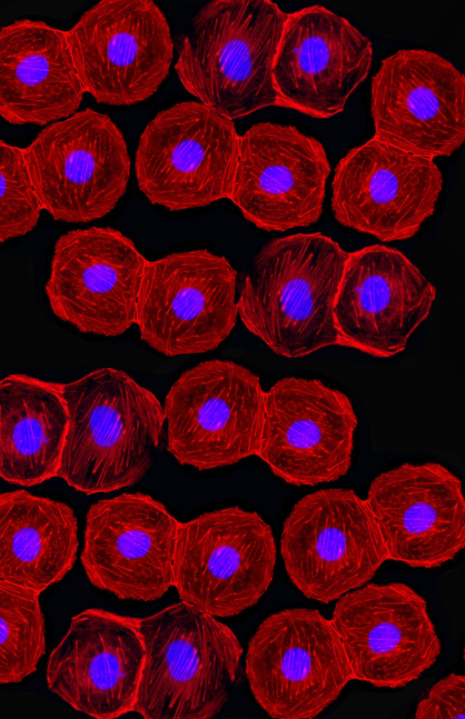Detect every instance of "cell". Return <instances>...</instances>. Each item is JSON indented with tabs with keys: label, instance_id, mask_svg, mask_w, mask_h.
I'll return each instance as SVG.
<instances>
[{
	"label": "cell",
	"instance_id": "obj_2",
	"mask_svg": "<svg viewBox=\"0 0 465 719\" xmlns=\"http://www.w3.org/2000/svg\"><path fill=\"white\" fill-rule=\"evenodd\" d=\"M69 424L57 477L87 495L141 481L163 439L155 394L126 372L97 368L64 384Z\"/></svg>",
	"mask_w": 465,
	"mask_h": 719
},
{
	"label": "cell",
	"instance_id": "obj_14",
	"mask_svg": "<svg viewBox=\"0 0 465 719\" xmlns=\"http://www.w3.org/2000/svg\"><path fill=\"white\" fill-rule=\"evenodd\" d=\"M373 137L430 159L450 156L465 143V75L442 55L398 50L372 76Z\"/></svg>",
	"mask_w": 465,
	"mask_h": 719
},
{
	"label": "cell",
	"instance_id": "obj_16",
	"mask_svg": "<svg viewBox=\"0 0 465 719\" xmlns=\"http://www.w3.org/2000/svg\"><path fill=\"white\" fill-rule=\"evenodd\" d=\"M180 523L163 503L143 493L93 504L81 554L87 579L121 600L160 599L173 586Z\"/></svg>",
	"mask_w": 465,
	"mask_h": 719
},
{
	"label": "cell",
	"instance_id": "obj_23",
	"mask_svg": "<svg viewBox=\"0 0 465 719\" xmlns=\"http://www.w3.org/2000/svg\"><path fill=\"white\" fill-rule=\"evenodd\" d=\"M367 502L389 559L430 569L465 549V493L445 465L404 463L377 475Z\"/></svg>",
	"mask_w": 465,
	"mask_h": 719
},
{
	"label": "cell",
	"instance_id": "obj_17",
	"mask_svg": "<svg viewBox=\"0 0 465 719\" xmlns=\"http://www.w3.org/2000/svg\"><path fill=\"white\" fill-rule=\"evenodd\" d=\"M331 621L353 679L379 688L417 681L441 653L427 602L404 583L369 584L348 592L336 603Z\"/></svg>",
	"mask_w": 465,
	"mask_h": 719
},
{
	"label": "cell",
	"instance_id": "obj_11",
	"mask_svg": "<svg viewBox=\"0 0 465 719\" xmlns=\"http://www.w3.org/2000/svg\"><path fill=\"white\" fill-rule=\"evenodd\" d=\"M43 209L60 222L108 215L126 192L131 161L123 133L92 109L45 127L24 148Z\"/></svg>",
	"mask_w": 465,
	"mask_h": 719
},
{
	"label": "cell",
	"instance_id": "obj_1",
	"mask_svg": "<svg viewBox=\"0 0 465 719\" xmlns=\"http://www.w3.org/2000/svg\"><path fill=\"white\" fill-rule=\"evenodd\" d=\"M348 255L321 232L263 245L249 264L237 300L244 326L285 358L338 345L333 311Z\"/></svg>",
	"mask_w": 465,
	"mask_h": 719
},
{
	"label": "cell",
	"instance_id": "obj_18",
	"mask_svg": "<svg viewBox=\"0 0 465 719\" xmlns=\"http://www.w3.org/2000/svg\"><path fill=\"white\" fill-rule=\"evenodd\" d=\"M443 177L434 159L371 137L338 163L331 210L341 225L382 242L410 239L435 212Z\"/></svg>",
	"mask_w": 465,
	"mask_h": 719
},
{
	"label": "cell",
	"instance_id": "obj_26",
	"mask_svg": "<svg viewBox=\"0 0 465 719\" xmlns=\"http://www.w3.org/2000/svg\"><path fill=\"white\" fill-rule=\"evenodd\" d=\"M78 522L67 504L19 489L0 495V579L40 593L74 567Z\"/></svg>",
	"mask_w": 465,
	"mask_h": 719
},
{
	"label": "cell",
	"instance_id": "obj_8",
	"mask_svg": "<svg viewBox=\"0 0 465 719\" xmlns=\"http://www.w3.org/2000/svg\"><path fill=\"white\" fill-rule=\"evenodd\" d=\"M281 554L298 590L324 604L364 585L389 559L367 500L345 488L320 489L296 503Z\"/></svg>",
	"mask_w": 465,
	"mask_h": 719
},
{
	"label": "cell",
	"instance_id": "obj_30",
	"mask_svg": "<svg viewBox=\"0 0 465 719\" xmlns=\"http://www.w3.org/2000/svg\"><path fill=\"white\" fill-rule=\"evenodd\" d=\"M462 657H463V660H464V663H465V645H464V648H463Z\"/></svg>",
	"mask_w": 465,
	"mask_h": 719
},
{
	"label": "cell",
	"instance_id": "obj_21",
	"mask_svg": "<svg viewBox=\"0 0 465 719\" xmlns=\"http://www.w3.org/2000/svg\"><path fill=\"white\" fill-rule=\"evenodd\" d=\"M372 55L370 38L322 5L288 13L272 69L277 106L333 117L368 76Z\"/></svg>",
	"mask_w": 465,
	"mask_h": 719
},
{
	"label": "cell",
	"instance_id": "obj_29",
	"mask_svg": "<svg viewBox=\"0 0 465 719\" xmlns=\"http://www.w3.org/2000/svg\"><path fill=\"white\" fill-rule=\"evenodd\" d=\"M416 719H464L465 674H450L435 683L418 704Z\"/></svg>",
	"mask_w": 465,
	"mask_h": 719
},
{
	"label": "cell",
	"instance_id": "obj_27",
	"mask_svg": "<svg viewBox=\"0 0 465 719\" xmlns=\"http://www.w3.org/2000/svg\"><path fill=\"white\" fill-rule=\"evenodd\" d=\"M40 592L0 579V684L22 682L45 653Z\"/></svg>",
	"mask_w": 465,
	"mask_h": 719
},
{
	"label": "cell",
	"instance_id": "obj_12",
	"mask_svg": "<svg viewBox=\"0 0 465 719\" xmlns=\"http://www.w3.org/2000/svg\"><path fill=\"white\" fill-rule=\"evenodd\" d=\"M65 32L84 89L100 104L143 102L169 75L173 41L152 0L100 1Z\"/></svg>",
	"mask_w": 465,
	"mask_h": 719
},
{
	"label": "cell",
	"instance_id": "obj_3",
	"mask_svg": "<svg viewBox=\"0 0 465 719\" xmlns=\"http://www.w3.org/2000/svg\"><path fill=\"white\" fill-rule=\"evenodd\" d=\"M288 13L271 0H213L189 21L174 68L185 90L235 120L277 106L272 69Z\"/></svg>",
	"mask_w": 465,
	"mask_h": 719
},
{
	"label": "cell",
	"instance_id": "obj_19",
	"mask_svg": "<svg viewBox=\"0 0 465 719\" xmlns=\"http://www.w3.org/2000/svg\"><path fill=\"white\" fill-rule=\"evenodd\" d=\"M331 165L324 146L293 125L262 122L240 136L231 200L264 231L309 226L322 214Z\"/></svg>",
	"mask_w": 465,
	"mask_h": 719
},
{
	"label": "cell",
	"instance_id": "obj_7",
	"mask_svg": "<svg viewBox=\"0 0 465 719\" xmlns=\"http://www.w3.org/2000/svg\"><path fill=\"white\" fill-rule=\"evenodd\" d=\"M240 135L204 104L180 102L159 112L143 131L135 154L139 190L155 205L183 211L229 199Z\"/></svg>",
	"mask_w": 465,
	"mask_h": 719
},
{
	"label": "cell",
	"instance_id": "obj_24",
	"mask_svg": "<svg viewBox=\"0 0 465 719\" xmlns=\"http://www.w3.org/2000/svg\"><path fill=\"white\" fill-rule=\"evenodd\" d=\"M66 32L16 19L0 30V114L9 124L45 125L76 113L84 93Z\"/></svg>",
	"mask_w": 465,
	"mask_h": 719
},
{
	"label": "cell",
	"instance_id": "obj_9",
	"mask_svg": "<svg viewBox=\"0 0 465 719\" xmlns=\"http://www.w3.org/2000/svg\"><path fill=\"white\" fill-rule=\"evenodd\" d=\"M276 544L255 511L230 506L180 523L173 586L182 601L214 617L255 605L274 574Z\"/></svg>",
	"mask_w": 465,
	"mask_h": 719
},
{
	"label": "cell",
	"instance_id": "obj_20",
	"mask_svg": "<svg viewBox=\"0 0 465 719\" xmlns=\"http://www.w3.org/2000/svg\"><path fill=\"white\" fill-rule=\"evenodd\" d=\"M436 295L401 251L371 245L349 252L333 311L338 345L379 358L401 353Z\"/></svg>",
	"mask_w": 465,
	"mask_h": 719
},
{
	"label": "cell",
	"instance_id": "obj_6",
	"mask_svg": "<svg viewBox=\"0 0 465 719\" xmlns=\"http://www.w3.org/2000/svg\"><path fill=\"white\" fill-rule=\"evenodd\" d=\"M265 394L259 376L232 361L207 360L185 370L164 399L168 452L199 471L257 455Z\"/></svg>",
	"mask_w": 465,
	"mask_h": 719
},
{
	"label": "cell",
	"instance_id": "obj_13",
	"mask_svg": "<svg viewBox=\"0 0 465 719\" xmlns=\"http://www.w3.org/2000/svg\"><path fill=\"white\" fill-rule=\"evenodd\" d=\"M358 424L345 393L319 379L284 377L265 394L257 456L287 484L331 483L351 467Z\"/></svg>",
	"mask_w": 465,
	"mask_h": 719
},
{
	"label": "cell",
	"instance_id": "obj_22",
	"mask_svg": "<svg viewBox=\"0 0 465 719\" xmlns=\"http://www.w3.org/2000/svg\"><path fill=\"white\" fill-rule=\"evenodd\" d=\"M143 663L138 618L87 608L51 652L46 684L75 711L114 719L134 711Z\"/></svg>",
	"mask_w": 465,
	"mask_h": 719
},
{
	"label": "cell",
	"instance_id": "obj_25",
	"mask_svg": "<svg viewBox=\"0 0 465 719\" xmlns=\"http://www.w3.org/2000/svg\"><path fill=\"white\" fill-rule=\"evenodd\" d=\"M69 424L64 384L25 374L0 382V475L29 487L56 477Z\"/></svg>",
	"mask_w": 465,
	"mask_h": 719
},
{
	"label": "cell",
	"instance_id": "obj_15",
	"mask_svg": "<svg viewBox=\"0 0 465 719\" xmlns=\"http://www.w3.org/2000/svg\"><path fill=\"white\" fill-rule=\"evenodd\" d=\"M146 260L119 230L92 226L56 240L45 293L52 313L85 334L117 336L136 321Z\"/></svg>",
	"mask_w": 465,
	"mask_h": 719
},
{
	"label": "cell",
	"instance_id": "obj_10",
	"mask_svg": "<svg viewBox=\"0 0 465 719\" xmlns=\"http://www.w3.org/2000/svg\"><path fill=\"white\" fill-rule=\"evenodd\" d=\"M237 271L206 249L146 260L136 321L141 339L167 357L216 349L239 316Z\"/></svg>",
	"mask_w": 465,
	"mask_h": 719
},
{
	"label": "cell",
	"instance_id": "obj_28",
	"mask_svg": "<svg viewBox=\"0 0 465 719\" xmlns=\"http://www.w3.org/2000/svg\"><path fill=\"white\" fill-rule=\"evenodd\" d=\"M0 241L17 238L37 225L43 206L35 192L24 148L0 141Z\"/></svg>",
	"mask_w": 465,
	"mask_h": 719
},
{
	"label": "cell",
	"instance_id": "obj_4",
	"mask_svg": "<svg viewBox=\"0 0 465 719\" xmlns=\"http://www.w3.org/2000/svg\"><path fill=\"white\" fill-rule=\"evenodd\" d=\"M144 663L134 711L144 719H210L228 704L242 647L230 627L181 601L138 618Z\"/></svg>",
	"mask_w": 465,
	"mask_h": 719
},
{
	"label": "cell",
	"instance_id": "obj_5",
	"mask_svg": "<svg viewBox=\"0 0 465 719\" xmlns=\"http://www.w3.org/2000/svg\"><path fill=\"white\" fill-rule=\"evenodd\" d=\"M245 672L255 701L276 719L318 716L353 679L332 621L302 607L281 610L259 625Z\"/></svg>",
	"mask_w": 465,
	"mask_h": 719
}]
</instances>
